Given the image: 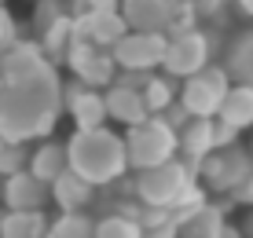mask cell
I'll use <instances>...</instances> for the list:
<instances>
[{
    "mask_svg": "<svg viewBox=\"0 0 253 238\" xmlns=\"http://www.w3.org/2000/svg\"><path fill=\"white\" fill-rule=\"evenodd\" d=\"M63 66L74 74L77 84L92 88V92H107V88L114 84V74H118L110 51H99V48H92V44H84V40H70Z\"/></svg>",
    "mask_w": 253,
    "mask_h": 238,
    "instance_id": "cell-9",
    "label": "cell"
},
{
    "mask_svg": "<svg viewBox=\"0 0 253 238\" xmlns=\"http://www.w3.org/2000/svg\"><path fill=\"white\" fill-rule=\"evenodd\" d=\"M59 103L70 114L77 132L84 128H103L107 125V110H103V92H92V88H81L77 81H63L59 88Z\"/></svg>",
    "mask_w": 253,
    "mask_h": 238,
    "instance_id": "cell-12",
    "label": "cell"
},
{
    "mask_svg": "<svg viewBox=\"0 0 253 238\" xmlns=\"http://www.w3.org/2000/svg\"><path fill=\"white\" fill-rule=\"evenodd\" d=\"M158 118H162V121H165V125H169L172 132H180V128H184L187 121H191V114H187L184 107H180V103H169V107H165V110L158 114Z\"/></svg>",
    "mask_w": 253,
    "mask_h": 238,
    "instance_id": "cell-30",
    "label": "cell"
},
{
    "mask_svg": "<svg viewBox=\"0 0 253 238\" xmlns=\"http://www.w3.org/2000/svg\"><path fill=\"white\" fill-rule=\"evenodd\" d=\"M228 198L235 201V205H250V209H253V176H250V180H242Z\"/></svg>",
    "mask_w": 253,
    "mask_h": 238,
    "instance_id": "cell-32",
    "label": "cell"
},
{
    "mask_svg": "<svg viewBox=\"0 0 253 238\" xmlns=\"http://www.w3.org/2000/svg\"><path fill=\"white\" fill-rule=\"evenodd\" d=\"M26 158H30V147H26V143H4V151H0V180L22 172Z\"/></svg>",
    "mask_w": 253,
    "mask_h": 238,
    "instance_id": "cell-26",
    "label": "cell"
},
{
    "mask_svg": "<svg viewBox=\"0 0 253 238\" xmlns=\"http://www.w3.org/2000/svg\"><path fill=\"white\" fill-rule=\"evenodd\" d=\"M176 92H180V81H172V77H165V74H151L147 84L139 88V99H143V107H147L151 118H158L169 103H176Z\"/></svg>",
    "mask_w": 253,
    "mask_h": 238,
    "instance_id": "cell-22",
    "label": "cell"
},
{
    "mask_svg": "<svg viewBox=\"0 0 253 238\" xmlns=\"http://www.w3.org/2000/svg\"><path fill=\"white\" fill-rule=\"evenodd\" d=\"M70 40H74V19H70V15H63V19H55V22H48L44 30L37 33V48H41V55H44L51 66H59V63L66 59Z\"/></svg>",
    "mask_w": 253,
    "mask_h": 238,
    "instance_id": "cell-21",
    "label": "cell"
},
{
    "mask_svg": "<svg viewBox=\"0 0 253 238\" xmlns=\"http://www.w3.org/2000/svg\"><path fill=\"white\" fill-rule=\"evenodd\" d=\"M198 187L202 191H213V195H231L242 180L253 176V165H250V151L242 143L235 147H224V151H213L198 161Z\"/></svg>",
    "mask_w": 253,
    "mask_h": 238,
    "instance_id": "cell-8",
    "label": "cell"
},
{
    "mask_svg": "<svg viewBox=\"0 0 253 238\" xmlns=\"http://www.w3.org/2000/svg\"><path fill=\"white\" fill-rule=\"evenodd\" d=\"M95 220L92 213H59V220H48L44 238H92Z\"/></svg>",
    "mask_w": 253,
    "mask_h": 238,
    "instance_id": "cell-24",
    "label": "cell"
},
{
    "mask_svg": "<svg viewBox=\"0 0 253 238\" xmlns=\"http://www.w3.org/2000/svg\"><path fill=\"white\" fill-rule=\"evenodd\" d=\"M63 77L41 55L37 40H15L0 51V136L4 143L51 139L63 103Z\"/></svg>",
    "mask_w": 253,
    "mask_h": 238,
    "instance_id": "cell-1",
    "label": "cell"
},
{
    "mask_svg": "<svg viewBox=\"0 0 253 238\" xmlns=\"http://www.w3.org/2000/svg\"><path fill=\"white\" fill-rule=\"evenodd\" d=\"M48 198L55 201L63 213H88V205L95 201V187H88L81 176H74L66 169L63 176H55V180L48 183Z\"/></svg>",
    "mask_w": 253,
    "mask_h": 238,
    "instance_id": "cell-14",
    "label": "cell"
},
{
    "mask_svg": "<svg viewBox=\"0 0 253 238\" xmlns=\"http://www.w3.org/2000/svg\"><path fill=\"white\" fill-rule=\"evenodd\" d=\"M48 201H51L48 187L41 180H33L26 169L0 183V205H4V213H44Z\"/></svg>",
    "mask_w": 253,
    "mask_h": 238,
    "instance_id": "cell-13",
    "label": "cell"
},
{
    "mask_svg": "<svg viewBox=\"0 0 253 238\" xmlns=\"http://www.w3.org/2000/svg\"><path fill=\"white\" fill-rule=\"evenodd\" d=\"M143 231H139V224L132 216H121V213H107L95 220V231L92 238H139Z\"/></svg>",
    "mask_w": 253,
    "mask_h": 238,
    "instance_id": "cell-25",
    "label": "cell"
},
{
    "mask_svg": "<svg viewBox=\"0 0 253 238\" xmlns=\"http://www.w3.org/2000/svg\"><path fill=\"white\" fill-rule=\"evenodd\" d=\"M121 143H125V161L132 172L154 169L162 161L176 158V132L165 125L162 118H147L139 125L121 132Z\"/></svg>",
    "mask_w": 253,
    "mask_h": 238,
    "instance_id": "cell-5",
    "label": "cell"
},
{
    "mask_svg": "<svg viewBox=\"0 0 253 238\" xmlns=\"http://www.w3.org/2000/svg\"><path fill=\"white\" fill-rule=\"evenodd\" d=\"M118 15L132 33H162V37L198 26L187 0H118Z\"/></svg>",
    "mask_w": 253,
    "mask_h": 238,
    "instance_id": "cell-4",
    "label": "cell"
},
{
    "mask_svg": "<svg viewBox=\"0 0 253 238\" xmlns=\"http://www.w3.org/2000/svg\"><path fill=\"white\" fill-rule=\"evenodd\" d=\"M118 0H74V11H70V19L81 11H114Z\"/></svg>",
    "mask_w": 253,
    "mask_h": 238,
    "instance_id": "cell-31",
    "label": "cell"
},
{
    "mask_svg": "<svg viewBox=\"0 0 253 238\" xmlns=\"http://www.w3.org/2000/svg\"><path fill=\"white\" fill-rule=\"evenodd\" d=\"M216 143H213V118H191L184 128L176 132V154L184 161L198 165L206 154H213Z\"/></svg>",
    "mask_w": 253,
    "mask_h": 238,
    "instance_id": "cell-16",
    "label": "cell"
},
{
    "mask_svg": "<svg viewBox=\"0 0 253 238\" xmlns=\"http://www.w3.org/2000/svg\"><path fill=\"white\" fill-rule=\"evenodd\" d=\"M246 151H250V165H253V139H250V147H246Z\"/></svg>",
    "mask_w": 253,
    "mask_h": 238,
    "instance_id": "cell-37",
    "label": "cell"
},
{
    "mask_svg": "<svg viewBox=\"0 0 253 238\" xmlns=\"http://www.w3.org/2000/svg\"><path fill=\"white\" fill-rule=\"evenodd\" d=\"M125 33H128V26L118 15V7L114 11H81V15H74V40H84V44H92V48H99V51H110Z\"/></svg>",
    "mask_w": 253,
    "mask_h": 238,
    "instance_id": "cell-11",
    "label": "cell"
},
{
    "mask_svg": "<svg viewBox=\"0 0 253 238\" xmlns=\"http://www.w3.org/2000/svg\"><path fill=\"white\" fill-rule=\"evenodd\" d=\"M220 66L231 84H242L253 92V33H242L228 44V55H224Z\"/></svg>",
    "mask_w": 253,
    "mask_h": 238,
    "instance_id": "cell-19",
    "label": "cell"
},
{
    "mask_svg": "<svg viewBox=\"0 0 253 238\" xmlns=\"http://www.w3.org/2000/svg\"><path fill=\"white\" fill-rule=\"evenodd\" d=\"M26 172L48 187L55 176L66 172V147L59 143V139H41V143L30 151V158H26Z\"/></svg>",
    "mask_w": 253,
    "mask_h": 238,
    "instance_id": "cell-18",
    "label": "cell"
},
{
    "mask_svg": "<svg viewBox=\"0 0 253 238\" xmlns=\"http://www.w3.org/2000/svg\"><path fill=\"white\" fill-rule=\"evenodd\" d=\"M63 15H70V7H66V0H33V30H44L48 22H55V19H63Z\"/></svg>",
    "mask_w": 253,
    "mask_h": 238,
    "instance_id": "cell-27",
    "label": "cell"
},
{
    "mask_svg": "<svg viewBox=\"0 0 253 238\" xmlns=\"http://www.w3.org/2000/svg\"><path fill=\"white\" fill-rule=\"evenodd\" d=\"M228 88H231V81H228V74H224V66L209 63L206 70H198V74H191V77L180 81L176 103L191 114V118H216Z\"/></svg>",
    "mask_w": 253,
    "mask_h": 238,
    "instance_id": "cell-7",
    "label": "cell"
},
{
    "mask_svg": "<svg viewBox=\"0 0 253 238\" xmlns=\"http://www.w3.org/2000/svg\"><path fill=\"white\" fill-rule=\"evenodd\" d=\"M15 40H19V26H15V15L7 11L4 4H0V51L11 48Z\"/></svg>",
    "mask_w": 253,
    "mask_h": 238,
    "instance_id": "cell-29",
    "label": "cell"
},
{
    "mask_svg": "<svg viewBox=\"0 0 253 238\" xmlns=\"http://www.w3.org/2000/svg\"><path fill=\"white\" fill-rule=\"evenodd\" d=\"M216 121L231 125L235 132L253 128V92H250V88L231 84L228 95H224V103H220V110H216Z\"/></svg>",
    "mask_w": 253,
    "mask_h": 238,
    "instance_id": "cell-20",
    "label": "cell"
},
{
    "mask_svg": "<svg viewBox=\"0 0 253 238\" xmlns=\"http://www.w3.org/2000/svg\"><path fill=\"white\" fill-rule=\"evenodd\" d=\"M0 151H4V136H0Z\"/></svg>",
    "mask_w": 253,
    "mask_h": 238,
    "instance_id": "cell-38",
    "label": "cell"
},
{
    "mask_svg": "<svg viewBox=\"0 0 253 238\" xmlns=\"http://www.w3.org/2000/svg\"><path fill=\"white\" fill-rule=\"evenodd\" d=\"M139 238H176V224H172V220H165V224H158V227H147Z\"/></svg>",
    "mask_w": 253,
    "mask_h": 238,
    "instance_id": "cell-33",
    "label": "cell"
},
{
    "mask_svg": "<svg viewBox=\"0 0 253 238\" xmlns=\"http://www.w3.org/2000/svg\"><path fill=\"white\" fill-rule=\"evenodd\" d=\"M239 235L253 238V209H246V216H242V224H239Z\"/></svg>",
    "mask_w": 253,
    "mask_h": 238,
    "instance_id": "cell-34",
    "label": "cell"
},
{
    "mask_svg": "<svg viewBox=\"0 0 253 238\" xmlns=\"http://www.w3.org/2000/svg\"><path fill=\"white\" fill-rule=\"evenodd\" d=\"M198 165L184 161V158H172V161H162L154 169H143V172H132V191L136 205L143 209H165L172 224H180L191 209H198L206 198V191L198 187Z\"/></svg>",
    "mask_w": 253,
    "mask_h": 238,
    "instance_id": "cell-2",
    "label": "cell"
},
{
    "mask_svg": "<svg viewBox=\"0 0 253 238\" xmlns=\"http://www.w3.org/2000/svg\"><path fill=\"white\" fill-rule=\"evenodd\" d=\"M216 37L213 30H180V33H169L165 37V55H162V70L165 77H172V81H184V77L198 74V70H206L213 63L216 55Z\"/></svg>",
    "mask_w": 253,
    "mask_h": 238,
    "instance_id": "cell-6",
    "label": "cell"
},
{
    "mask_svg": "<svg viewBox=\"0 0 253 238\" xmlns=\"http://www.w3.org/2000/svg\"><path fill=\"white\" fill-rule=\"evenodd\" d=\"M66 169L74 176H81L88 187H114L118 180H125L128 161H125V143L121 132L114 128H84L74 132L66 139Z\"/></svg>",
    "mask_w": 253,
    "mask_h": 238,
    "instance_id": "cell-3",
    "label": "cell"
},
{
    "mask_svg": "<svg viewBox=\"0 0 253 238\" xmlns=\"http://www.w3.org/2000/svg\"><path fill=\"white\" fill-rule=\"evenodd\" d=\"M231 4H235V11H239V15L253 19V0H231Z\"/></svg>",
    "mask_w": 253,
    "mask_h": 238,
    "instance_id": "cell-35",
    "label": "cell"
},
{
    "mask_svg": "<svg viewBox=\"0 0 253 238\" xmlns=\"http://www.w3.org/2000/svg\"><path fill=\"white\" fill-rule=\"evenodd\" d=\"M103 110H107V121H114L121 128H132V125L151 118L143 99H139V92H128V88H118V84H110L103 92Z\"/></svg>",
    "mask_w": 253,
    "mask_h": 238,
    "instance_id": "cell-15",
    "label": "cell"
},
{
    "mask_svg": "<svg viewBox=\"0 0 253 238\" xmlns=\"http://www.w3.org/2000/svg\"><path fill=\"white\" fill-rule=\"evenodd\" d=\"M0 4H4V0H0Z\"/></svg>",
    "mask_w": 253,
    "mask_h": 238,
    "instance_id": "cell-39",
    "label": "cell"
},
{
    "mask_svg": "<svg viewBox=\"0 0 253 238\" xmlns=\"http://www.w3.org/2000/svg\"><path fill=\"white\" fill-rule=\"evenodd\" d=\"M191 11H195V19H209V22H220V15L228 11L231 0H187Z\"/></svg>",
    "mask_w": 253,
    "mask_h": 238,
    "instance_id": "cell-28",
    "label": "cell"
},
{
    "mask_svg": "<svg viewBox=\"0 0 253 238\" xmlns=\"http://www.w3.org/2000/svg\"><path fill=\"white\" fill-rule=\"evenodd\" d=\"M228 227V213L224 205H213V201H202L198 209L176 224V238H220V231Z\"/></svg>",
    "mask_w": 253,
    "mask_h": 238,
    "instance_id": "cell-17",
    "label": "cell"
},
{
    "mask_svg": "<svg viewBox=\"0 0 253 238\" xmlns=\"http://www.w3.org/2000/svg\"><path fill=\"white\" fill-rule=\"evenodd\" d=\"M220 238H242V235H239V227H235V224H228V227L220 231Z\"/></svg>",
    "mask_w": 253,
    "mask_h": 238,
    "instance_id": "cell-36",
    "label": "cell"
},
{
    "mask_svg": "<svg viewBox=\"0 0 253 238\" xmlns=\"http://www.w3.org/2000/svg\"><path fill=\"white\" fill-rule=\"evenodd\" d=\"M44 213H0V238H44Z\"/></svg>",
    "mask_w": 253,
    "mask_h": 238,
    "instance_id": "cell-23",
    "label": "cell"
},
{
    "mask_svg": "<svg viewBox=\"0 0 253 238\" xmlns=\"http://www.w3.org/2000/svg\"><path fill=\"white\" fill-rule=\"evenodd\" d=\"M165 55V37L162 33H132L128 30L114 48H110V59H114L118 70H132V74H154L162 66Z\"/></svg>",
    "mask_w": 253,
    "mask_h": 238,
    "instance_id": "cell-10",
    "label": "cell"
}]
</instances>
